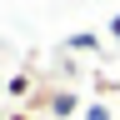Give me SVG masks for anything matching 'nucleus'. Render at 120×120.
<instances>
[]
</instances>
